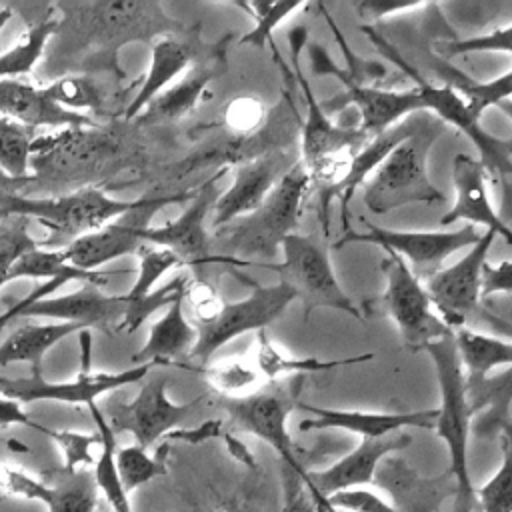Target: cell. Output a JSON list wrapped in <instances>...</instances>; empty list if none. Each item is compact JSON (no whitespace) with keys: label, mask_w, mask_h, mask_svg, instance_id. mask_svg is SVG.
<instances>
[{"label":"cell","mask_w":512,"mask_h":512,"mask_svg":"<svg viewBox=\"0 0 512 512\" xmlns=\"http://www.w3.org/2000/svg\"><path fill=\"white\" fill-rule=\"evenodd\" d=\"M432 358L438 388L440 408H436V436L448 448V472L454 480V512H474L476 490L468 468V438H470V408L466 398V374L456 350L454 330L424 346Z\"/></svg>","instance_id":"1"},{"label":"cell","mask_w":512,"mask_h":512,"mask_svg":"<svg viewBox=\"0 0 512 512\" xmlns=\"http://www.w3.org/2000/svg\"><path fill=\"white\" fill-rule=\"evenodd\" d=\"M444 130L446 124L428 112L424 124L374 170L372 178L364 184V204L372 214H388L408 204L444 200V194L428 176V156Z\"/></svg>","instance_id":"2"},{"label":"cell","mask_w":512,"mask_h":512,"mask_svg":"<svg viewBox=\"0 0 512 512\" xmlns=\"http://www.w3.org/2000/svg\"><path fill=\"white\" fill-rule=\"evenodd\" d=\"M362 30L382 56H386L392 64L400 66L408 74V78L414 80V84H416L414 88L418 90L424 108L428 112H432L436 118H440L444 124H452L454 128H458L462 134H466L472 140V144L478 150L480 164L484 166V170L498 184H502L506 194H510V190H512V138H500V136H494L488 130H484L480 126V118H476L472 114V110L468 108V104L460 92H456L450 84L436 86V84L424 80L418 70H414L412 66H408L404 62V58L394 50V46L390 42H386L370 26H362Z\"/></svg>","instance_id":"3"},{"label":"cell","mask_w":512,"mask_h":512,"mask_svg":"<svg viewBox=\"0 0 512 512\" xmlns=\"http://www.w3.org/2000/svg\"><path fill=\"white\" fill-rule=\"evenodd\" d=\"M306 38L308 36L304 26H296L288 34L296 82L302 88L308 112L302 126V164L310 176V182L316 184L318 190H322L326 186H332L342 176V172L346 170L344 158L350 160L370 140V136L360 128L334 124L324 112L322 104L316 100L300 66L302 44L306 42Z\"/></svg>","instance_id":"4"},{"label":"cell","mask_w":512,"mask_h":512,"mask_svg":"<svg viewBox=\"0 0 512 512\" xmlns=\"http://www.w3.org/2000/svg\"><path fill=\"white\" fill-rule=\"evenodd\" d=\"M136 200H116L102 190L86 188L58 198H22L10 192L0 194V218L22 216L44 222L50 230L42 248H66L76 238L102 228L106 222L132 210Z\"/></svg>","instance_id":"5"},{"label":"cell","mask_w":512,"mask_h":512,"mask_svg":"<svg viewBox=\"0 0 512 512\" xmlns=\"http://www.w3.org/2000/svg\"><path fill=\"white\" fill-rule=\"evenodd\" d=\"M310 186L302 162L286 170L256 212L238 218L228 228L222 226L220 234L226 236L228 248L240 256H276L282 240L292 234L298 222Z\"/></svg>","instance_id":"6"},{"label":"cell","mask_w":512,"mask_h":512,"mask_svg":"<svg viewBox=\"0 0 512 512\" xmlns=\"http://www.w3.org/2000/svg\"><path fill=\"white\" fill-rule=\"evenodd\" d=\"M282 262L258 266L276 270L280 280L290 284L304 302L306 316L316 308H334L360 318V310L340 286L324 244L316 236L288 234L282 240Z\"/></svg>","instance_id":"7"},{"label":"cell","mask_w":512,"mask_h":512,"mask_svg":"<svg viewBox=\"0 0 512 512\" xmlns=\"http://www.w3.org/2000/svg\"><path fill=\"white\" fill-rule=\"evenodd\" d=\"M62 284H66L64 278L44 280L38 284L28 296L14 302L6 312L0 314V330L16 318H56L62 322L78 324L84 330L98 328L104 332L120 328L126 310L124 294L108 296L100 292L98 286L86 284L72 294L48 298Z\"/></svg>","instance_id":"8"},{"label":"cell","mask_w":512,"mask_h":512,"mask_svg":"<svg viewBox=\"0 0 512 512\" xmlns=\"http://www.w3.org/2000/svg\"><path fill=\"white\" fill-rule=\"evenodd\" d=\"M302 376H294L288 384H268L264 390H256L238 398H224L222 408L232 422L266 442L280 462L292 468L306 482V468L296 456L292 436L288 432V416L298 408V394L302 390ZM306 486V484H304Z\"/></svg>","instance_id":"9"},{"label":"cell","mask_w":512,"mask_h":512,"mask_svg":"<svg viewBox=\"0 0 512 512\" xmlns=\"http://www.w3.org/2000/svg\"><path fill=\"white\" fill-rule=\"evenodd\" d=\"M308 58H310V68L316 76H332L344 86L342 94L332 98L326 108L322 106L324 112L328 114V110H338L342 106L352 104L358 110V118H360L358 128L366 132L370 138L384 132L386 128L400 122L402 118L414 112L426 110L416 88L382 90L376 86L358 84L344 72L342 66H338L330 58L324 46L316 42H308Z\"/></svg>","instance_id":"10"},{"label":"cell","mask_w":512,"mask_h":512,"mask_svg":"<svg viewBox=\"0 0 512 512\" xmlns=\"http://www.w3.org/2000/svg\"><path fill=\"white\" fill-rule=\"evenodd\" d=\"M366 232L346 230L334 248H342L346 244H374L384 252H394L412 268L416 278H430L440 270V264L454 252L462 248H470L480 240V232L472 224H464L452 232H418V230H390L378 228L372 222H366Z\"/></svg>","instance_id":"11"},{"label":"cell","mask_w":512,"mask_h":512,"mask_svg":"<svg viewBox=\"0 0 512 512\" xmlns=\"http://www.w3.org/2000/svg\"><path fill=\"white\" fill-rule=\"evenodd\" d=\"M386 276L382 304L396 322L408 350H424L426 344L450 334L452 330L432 312V300L412 268L394 252H386L380 262Z\"/></svg>","instance_id":"12"},{"label":"cell","mask_w":512,"mask_h":512,"mask_svg":"<svg viewBox=\"0 0 512 512\" xmlns=\"http://www.w3.org/2000/svg\"><path fill=\"white\" fill-rule=\"evenodd\" d=\"M194 194H172V196H148L138 198L134 208L110 220L102 228L88 232L64 250L68 264L94 272L98 266H104L110 260H116L124 254L138 252L144 244V234L150 228L152 216L168 204L190 200Z\"/></svg>","instance_id":"13"},{"label":"cell","mask_w":512,"mask_h":512,"mask_svg":"<svg viewBox=\"0 0 512 512\" xmlns=\"http://www.w3.org/2000/svg\"><path fill=\"white\" fill-rule=\"evenodd\" d=\"M294 298H298L294 288L282 280L270 286L252 282L250 296L230 304L224 302L220 314L214 320L196 326L198 338L190 350V358L208 362L216 350L240 334L262 330L272 324Z\"/></svg>","instance_id":"14"},{"label":"cell","mask_w":512,"mask_h":512,"mask_svg":"<svg viewBox=\"0 0 512 512\" xmlns=\"http://www.w3.org/2000/svg\"><path fill=\"white\" fill-rule=\"evenodd\" d=\"M166 384L168 380L164 376H156L140 388L132 402L124 404L108 400L104 406V418L112 432H130L136 444L146 450L180 426L200 400L206 398V394H200L190 402L176 404L166 396Z\"/></svg>","instance_id":"15"},{"label":"cell","mask_w":512,"mask_h":512,"mask_svg":"<svg viewBox=\"0 0 512 512\" xmlns=\"http://www.w3.org/2000/svg\"><path fill=\"white\" fill-rule=\"evenodd\" d=\"M496 232H482L480 240L470 246V250L452 266L440 268L430 278H426V292L436 306L440 320L456 330L476 314L480 306V288H482V270L488 262V252L494 244Z\"/></svg>","instance_id":"16"},{"label":"cell","mask_w":512,"mask_h":512,"mask_svg":"<svg viewBox=\"0 0 512 512\" xmlns=\"http://www.w3.org/2000/svg\"><path fill=\"white\" fill-rule=\"evenodd\" d=\"M226 168L218 170L214 176H210L198 192L192 196V204L176 218L170 220L164 226H150L144 234V244H152L158 248H166L174 252L180 260V264L200 266L206 262H228L234 266H248L246 260L230 258V260H216L210 256V238L206 228L208 212L214 208L218 200L216 184L222 178Z\"/></svg>","instance_id":"17"},{"label":"cell","mask_w":512,"mask_h":512,"mask_svg":"<svg viewBox=\"0 0 512 512\" xmlns=\"http://www.w3.org/2000/svg\"><path fill=\"white\" fill-rule=\"evenodd\" d=\"M154 364H138L122 372H80L68 382H46L42 372H34L28 378H0V394L16 402L54 400L66 404H94V400L116 388L140 382Z\"/></svg>","instance_id":"18"},{"label":"cell","mask_w":512,"mask_h":512,"mask_svg":"<svg viewBox=\"0 0 512 512\" xmlns=\"http://www.w3.org/2000/svg\"><path fill=\"white\" fill-rule=\"evenodd\" d=\"M428 110H420L414 112L406 118H402L400 122L392 124L390 128H386L384 132L372 136L346 164V170L342 172V176L332 184L326 186L322 190H318V200H320V208H318V216H320V224L324 228V234H328V206L332 204V200H338L342 206V226H346V212H348V202L352 200L356 188L360 184H366V178L370 174H374V170L388 158V154L402 144L406 138H410L426 120Z\"/></svg>","instance_id":"19"},{"label":"cell","mask_w":512,"mask_h":512,"mask_svg":"<svg viewBox=\"0 0 512 512\" xmlns=\"http://www.w3.org/2000/svg\"><path fill=\"white\" fill-rule=\"evenodd\" d=\"M298 408L306 410L310 416L300 420V432L312 430H344L358 434L362 438H382L406 428H426L434 430L436 408L414 410V412H362V410H340V408H320L306 402H298Z\"/></svg>","instance_id":"20"},{"label":"cell","mask_w":512,"mask_h":512,"mask_svg":"<svg viewBox=\"0 0 512 512\" xmlns=\"http://www.w3.org/2000/svg\"><path fill=\"white\" fill-rule=\"evenodd\" d=\"M452 184L456 192L454 206L440 218L442 226L456 224L460 220L482 224L486 230H494L508 246H512V228L494 210L486 190V170L480 160L460 152L452 158Z\"/></svg>","instance_id":"21"},{"label":"cell","mask_w":512,"mask_h":512,"mask_svg":"<svg viewBox=\"0 0 512 512\" xmlns=\"http://www.w3.org/2000/svg\"><path fill=\"white\" fill-rule=\"evenodd\" d=\"M378 480L392 496L396 512H438L448 496H454V480L446 470L438 476H422L402 460L380 464Z\"/></svg>","instance_id":"22"},{"label":"cell","mask_w":512,"mask_h":512,"mask_svg":"<svg viewBox=\"0 0 512 512\" xmlns=\"http://www.w3.org/2000/svg\"><path fill=\"white\" fill-rule=\"evenodd\" d=\"M278 178V162L274 158H260L240 164L232 186L218 196L214 204V228L256 212L268 198Z\"/></svg>","instance_id":"23"},{"label":"cell","mask_w":512,"mask_h":512,"mask_svg":"<svg viewBox=\"0 0 512 512\" xmlns=\"http://www.w3.org/2000/svg\"><path fill=\"white\" fill-rule=\"evenodd\" d=\"M0 116L14 118L30 128L36 126H92L86 114L72 112L50 100L42 88L18 80H0Z\"/></svg>","instance_id":"24"},{"label":"cell","mask_w":512,"mask_h":512,"mask_svg":"<svg viewBox=\"0 0 512 512\" xmlns=\"http://www.w3.org/2000/svg\"><path fill=\"white\" fill-rule=\"evenodd\" d=\"M184 296V294H182ZM178 296L164 316L150 328V336L146 344L132 356L136 364H158L180 358L182 354H190L196 344L198 332L192 322L184 316V300Z\"/></svg>","instance_id":"25"},{"label":"cell","mask_w":512,"mask_h":512,"mask_svg":"<svg viewBox=\"0 0 512 512\" xmlns=\"http://www.w3.org/2000/svg\"><path fill=\"white\" fill-rule=\"evenodd\" d=\"M192 48L176 38H160L152 46V58L148 74L126 108V118H134L158 96L162 90L190 64Z\"/></svg>","instance_id":"26"},{"label":"cell","mask_w":512,"mask_h":512,"mask_svg":"<svg viewBox=\"0 0 512 512\" xmlns=\"http://www.w3.org/2000/svg\"><path fill=\"white\" fill-rule=\"evenodd\" d=\"M84 328L70 322H56V324H28L18 330H14L6 342L0 346V368L14 364V362H26L30 364V374L42 372V358L44 354L60 340L74 332H82Z\"/></svg>","instance_id":"27"},{"label":"cell","mask_w":512,"mask_h":512,"mask_svg":"<svg viewBox=\"0 0 512 512\" xmlns=\"http://www.w3.org/2000/svg\"><path fill=\"white\" fill-rule=\"evenodd\" d=\"M454 342L468 378L490 376V372L498 366H512V342L504 338L460 326L454 330Z\"/></svg>","instance_id":"28"},{"label":"cell","mask_w":512,"mask_h":512,"mask_svg":"<svg viewBox=\"0 0 512 512\" xmlns=\"http://www.w3.org/2000/svg\"><path fill=\"white\" fill-rule=\"evenodd\" d=\"M14 278H44V280L64 278L66 282L82 280V282L94 284L98 288L108 282V278L102 272H88V270H80V268L68 264L62 248L48 250L42 246H36L32 250L24 252L12 264V268L8 272V282Z\"/></svg>","instance_id":"29"},{"label":"cell","mask_w":512,"mask_h":512,"mask_svg":"<svg viewBox=\"0 0 512 512\" xmlns=\"http://www.w3.org/2000/svg\"><path fill=\"white\" fill-rule=\"evenodd\" d=\"M216 68L214 64H202L196 66L186 74L184 80H180L176 86L168 88L166 92L158 94L142 114V122H158V120H176L186 116L198 102L200 94L208 86V82L214 78Z\"/></svg>","instance_id":"30"},{"label":"cell","mask_w":512,"mask_h":512,"mask_svg":"<svg viewBox=\"0 0 512 512\" xmlns=\"http://www.w3.org/2000/svg\"><path fill=\"white\" fill-rule=\"evenodd\" d=\"M94 422H96V430L100 434V446L102 452L98 456V460L94 462V482L96 488L102 492V496L108 500L112 512H132V504H130V496L118 476V468H116V440H114V432L108 426L104 414L96 408V402L88 406Z\"/></svg>","instance_id":"31"},{"label":"cell","mask_w":512,"mask_h":512,"mask_svg":"<svg viewBox=\"0 0 512 512\" xmlns=\"http://www.w3.org/2000/svg\"><path fill=\"white\" fill-rule=\"evenodd\" d=\"M374 354L366 352L354 358H344V360H318V358H296L284 350H280L266 332H260L258 336V352H256V368L258 372L268 378L274 380L278 376L284 374H304V372H320V370H330V368H338V366H350V364H360L366 360H372Z\"/></svg>","instance_id":"32"},{"label":"cell","mask_w":512,"mask_h":512,"mask_svg":"<svg viewBox=\"0 0 512 512\" xmlns=\"http://www.w3.org/2000/svg\"><path fill=\"white\" fill-rule=\"evenodd\" d=\"M34 148V128L0 116V170L14 180H28L30 154Z\"/></svg>","instance_id":"33"},{"label":"cell","mask_w":512,"mask_h":512,"mask_svg":"<svg viewBox=\"0 0 512 512\" xmlns=\"http://www.w3.org/2000/svg\"><path fill=\"white\" fill-rule=\"evenodd\" d=\"M60 22L56 18L42 20L26 30V34L4 54H0V78H14L28 74L40 60L46 42L56 34Z\"/></svg>","instance_id":"34"},{"label":"cell","mask_w":512,"mask_h":512,"mask_svg":"<svg viewBox=\"0 0 512 512\" xmlns=\"http://www.w3.org/2000/svg\"><path fill=\"white\" fill-rule=\"evenodd\" d=\"M166 454H168L166 444L162 448H158L154 454H148L138 444L124 446V448L116 450V468H118V476H120L126 492L130 494L138 486H142L158 476H164L168 472Z\"/></svg>","instance_id":"35"},{"label":"cell","mask_w":512,"mask_h":512,"mask_svg":"<svg viewBox=\"0 0 512 512\" xmlns=\"http://www.w3.org/2000/svg\"><path fill=\"white\" fill-rule=\"evenodd\" d=\"M502 462L494 476L476 490L482 512H512V434L502 432Z\"/></svg>","instance_id":"36"},{"label":"cell","mask_w":512,"mask_h":512,"mask_svg":"<svg viewBox=\"0 0 512 512\" xmlns=\"http://www.w3.org/2000/svg\"><path fill=\"white\" fill-rule=\"evenodd\" d=\"M450 86L464 96L472 114L476 118H482V114L490 106H498L504 100H512V68L488 82H472L470 78L454 76Z\"/></svg>","instance_id":"37"},{"label":"cell","mask_w":512,"mask_h":512,"mask_svg":"<svg viewBox=\"0 0 512 512\" xmlns=\"http://www.w3.org/2000/svg\"><path fill=\"white\" fill-rule=\"evenodd\" d=\"M96 482L86 470L70 474L62 486H52V496L44 504L48 512H94L96 510Z\"/></svg>","instance_id":"38"},{"label":"cell","mask_w":512,"mask_h":512,"mask_svg":"<svg viewBox=\"0 0 512 512\" xmlns=\"http://www.w3.org/2000/svg\"><path fill=\"white\" fill-rule=\"evenodd\" d=\"M244 10H248L254 20L256 26L252 28V32L244 34L240 38V44H250L256 46L258 50H262L266 44L274 46L272 42V32L274 28L288 18L292 12H298L300 8L306 6V2L296 0V2H248V4H240Z\"/></svg>","instance_id":"39"},{"label":"cell","mask_w":512,"mask_h":512,"mask_svg":"<svg viewBox=\"0 0 512 512\" xmlns=\"http://www.w3.org/2000/svg\"><path fill=\"white\" fill-rule=\"evenodd\" d=\"M186 284H188L186 276H176L162 288H156L138 300H126V310H124L120 330L136 332L156 310H160L162 306H170L178 296H182Z\"/></svg>","instance_id":"40"},{"label":"cell","mask_w":512,"mask_h":512,"mask_svg":"<svg viewBox=\"0 0 512 512\" xmlns=\"http://www.w3.org/2000/svg\"><path fill=\"white\" fill-rule=\"evenodd\" d=\"M138 254H140L138 276H136V282L132 284V288L124 294L126 300H138V298L146 296L148 292H152V286L160 280V276L164 272H168L170 268L180 264V260L174 252H170L166 248H158V246L142 244Z\"/></svg>","instance_id":"41"},{"label":"cell","mask_w":512,"mask_h":512,"mask_svg":"<svg viewBox=\"0 0 512 512\" xmlns=\"http://www.w3.org/2000/svg\"><path fill=\"white\" fill-rule=\"evenodd\" d=\"M44 94L60 104L66 110H80V108H98L100 106V90L98 86L84 76H66L58 78L56 82L42 88Z\"/></svg>","instance_id":"42"},{"label":"cell","mask_w":512,"mask_h":512,"mask_svg":"<svg viewBox=\"0 0 512 512\" xmlns=\"http://www.w3.org/2000/svg\"><path fill=\"white\" fill-rule=\"evenodd\" d=\"M44 434L50 436L64 454V470L68 474L78 472L86 464H94V458L90 454L94 444H100V434L98 430L92 434L84 432H74V430H52L44 428Z\"/></svg>","instance_id":"43"},{"label":"cell","mask_w":512,"mask_h":512,"mask_svg":"<svg viewBox=\"0 0 512 512\" xmlns=\"http://www.w3.org/2000/svg\"><path fill=\"white\" fill-rule=\"evenodd\" d=\"M208 376H210V382L214 388L228 394V398H238V396L252 394L250 388L258 386L262 374L256 368H252L250 364L230 360L216 368H210Z\"/></svg>","instance_id":"44"},{"label":"cell","mask_w":512,"mask_h":512,"mask_svg":"<svg viewBox=\"0 0 512 512\" xmlns=\"http://www.w3.org/2000/svg\"><path fill=\"white\" fill-rule=\"evenodd\" d=\"M440 52L446 58L474 54V52H508V54H512V24L496 28L488 34L442 42Z\"/></svg>","instance_id":"45"},{"label":"cell","mask_w":512,"mask_h":512,"mask_svg":"<svg viewBox=\"0 0 512 512\" xmlns=\"http://www.w3.org/2000/svg\"><path fill=\"white\" fill-rule=\"evenodd\" d=\"M326 502L334 512H396L390 500L368 490L366 486L338 490L330 494Z\"/></svg>","instance_id":"46"},{"label":"cell","mask_w":512,"mask_h":512,"mask_svg":"<svg viewBox=\"0 0 512 512\" xmlns=\"http://www.w3.org/2000/svg\"><path fill=\"white\" fill-rule=\"evenodd\" d=\"M318 8L322 10L324 20H326L328 28L332 30V34H334V38H336V42H338V46H340V50H342V54H344V58H346V64H348V66L344 68V72H346L352 80H356L358 84H364V86H366L368 80H380V78H384V76H386V68H384L382 64H378V62L360 58V56L350 48V44L346 42V38L342 36L340 28H338V24L334 22V18L330 16V12H328L322 4H318Z\"/></svg>","instance_id":"47"},{"label":"cell","mask_w":512,"mask_h":512,"mask_svg":"<svg viewBox=\"0 0 512 512\" xmlns=\"http://www.w3.org/2000/svg\"><path fill=\"white\" fill-rule=\"evenodd\" d=\"M40 246L26 230V224H0V288L8 282L12 264L28 250Z\"/></svg>","instance_id":"48"},{"label":"cell","mask_w":512,"mask_h":512,"mask_svg":"<svg viewBox=\"0 0 512 512\" xmlns=\"http://www.w3.org/2000/svg\"><path fill=\"white\" fill-rule=\"evenodd\" d=\"M182 300H184V304L188 302L194 326H202V324L214 320L224 306V302L220 300L216 290L202 280L188 282L184 288Z\"/></svg>","instance_id":"49"},{"label":"cell","mask_w":512,"mask_h":512,"mask_svg":"<svg viewBox=\"0 0 512 512\" xmlns=\"http://www.w3.org/2000/svg\"><path fill=\"white\" fill-rule=\"evenodd\" d=\"M280 476H282V494H284L282 512H316L302 476L284 464L280 468Z\"/></svg>","instance_id":"50"},{"label":"cell","mask_w":512,"mask_h":512,"mask_svg":"<svg viewBox=\"0 0 512 512\" xmlns=\"http://www.w3.org/2000/svg\"><path fill=\"white\" fill-rule=\"evenodd\" d=\"M482 298H488L492 294H512V262H500L496 266L484 264L482 270Z\"/></svg>","instance_id":"51"},{"label":"cell","mask_w":512,"mask_h":512,"mask_svg":"<svg viewBox=\"0 0 512 512\" xmlns=\"http://www.w3.org/2000/svg\"><path fill=\"white\" fill-rule=\"evenodd\" d=\"M424 6L422 2H390V0H364L360 4H356L358 14L370 18V20H380L384 16L402 12V10H412Z\"/></svg>","instance_id":"52"},{"label":"cell","mask_w":512,"mask_h":512,"mask_svg":"<svg viewBox=\"0 0 512 512\" xmlns=\"http://www.w3.org/2000/svg\"><path fill=\"white\" fill-rule=\"evenodd\" d=\"M228 118L236 130H250L262 120V110L254 100H238L230 106Z\"/></svg>","instance_id":"53"},{"label":"cell","mask_w":512,"mask_h":512,"mask_svg":"<svg viewBox=\"0 0 512 512\" xmlns=\"http://www.w3.org/2000/svg\"><path fill=\"white\" fill-rule=\"evenodd\" d=\"M10 424H26V426H32V428H36L40 432H44V428H46V426H40V424L32 422L24 414V410L20 408V402L0 394V426H10Z\"/></svg>","instance_id":"54"},{"label":"cell","mask_w":512,"mask_h":512,"mask_svg":"<svg viewBox=\"0 0 512 512\" xmlns=\"http://www.w3.org/2000/svg\"><path fill=\"white\" fill-rule=\"evenodd\" d=\"M476 314H478L486 324H490L494 330H498L500 334L508 336L510 342H512V316L508 318L506 314L494 312L488 304H480V306L476 308Z\"/></svg>","instance_id":"55"},{"label":"cell","mask_w":512,"mask_h":512,"mask_svg":"<svg viewBox=\"0 0 512 512\" xmlns=\"http://www.w3.org/2000/svg\"><path fill=\"white\" fill-rule=\"evenodd\" d=\"M220 422H206L196 430H174V434H168L170 438H180V440H188V442H202L206 438H212L218 434Z\"/></svg>","instance_id":"56"},{"label":"cell","mask_w":512,"mask_h":512,"mask_svg":"<svg viewBox=\"0 0 512 512\" xmlns=\"http://www.w3.org/2000/svg\"><path fill=\"white\" fill-rule=\"evenodd\" d=\"M8 184H20V180H14V178L6 176V174L0 170V194H2V192H10V190H6Z\"/></svg>","instance_id":"57"},{"label":"cell","mask_w":512,"mask_h":512,"mask_svg":"<svg viewBox=\"0 0 512 512\" xmlns=\"http://www.w3.org/2000/svg\"><path fill=\"white\" fill-rule=\"evenodd\" d=\"M10 16H12V10H10V8H2V10H0V32L4 30L6 22L10 20Z\"/></svg>","instance_id":"58"},{"label":"cell","mask_w":512,"mask_h":512,"mask_svg":"<svg viewBox=\"0 0 512 512\" xmlns=\"http://www.w3.org/2000/svg\"><path fill=\"white\" fill-rule=\"evenodd\" d=\"M496 108H500V110L512 120V100H504V102H500Z\"/></svg>","instance_id":"59"},{"label":"cell","mask_w":512,"mask_h":512,"mask_svg":"<svg viewBox=\"0 0 512 512\" xmlns=\"http://www.w3.org/2000/svg\"><path fill=\"white\" fill-rule=\"evenodd\" d=\"M502 432H510V434H512V420L504 426V430H502Z\"/></svg>","instance_id":"60"},{"label":"cell","mask_w":512,"mask_h":512,"mask_svg":"<svg viewBox=\"0 0 512 512\" xmlns=\"http://www.w3.org/2000/svg\"><path fill=\"white\" fill-rule=\"evenodd\" d=\"M0 502H4V496H2V494H0Z\"/></svg>","instance_id":"61"}]
</instances>
